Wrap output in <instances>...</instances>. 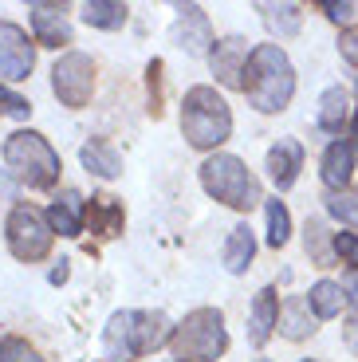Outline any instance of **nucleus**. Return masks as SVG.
Instances as JSON below:
<instances>
[{"label":"nucleus","instance_id":"10","mask_svg":"<svg viewBox=\"0 0 358 362\" xmlns=\"http://www.w3.org/2000/svg\"><path fill=\"white\" fill-rule=\"evenodd\" d=\"M28 20H32V36L40 47H67L71 44V16L67 4H28Z\"/></svg>","mask_w":358,"mask_h":362},{"label":"nucleus","instance_id":"8","mask_svg":"<svg viewBox=\"0 0 358 362\" xmlns=\"http://www.w3.org/2000/svg\"><path fill=\"white\" fill-rule=\"evenodd\" d=\"M52 90L67 110H83L95 95V59L83 52H67L52 67Z\"/></svg>","mask_w":358,"mask_h":362},{"label":"nucleus","instance_id":"36","mask_svg":"<svg viewBox=\"0 0 358 362\" xmlns=\"http://www.w3.org/2000/svg\"><path fill=\"white\" fill-rule=\"evenodd\" d=\"M260 362H268V358H260Z\"/></svg>","mask_w":358,"mask_h":362},{"label":"nucleus","instance_id":"14","mask_svg":"<svg viewBox=\"0 0 358 362\" xmlns=\"http://www.w3.org/2000/svg\"><path fill=\"white\" fill-rule=\"evenodd\" d=\"M279 327V296L276 288H260L256 299H252V311H248V343L252 346H264L272 339V331Z\"/></svg>","mask_w":358,"mask_h":362},{"label":"nucleus","instance_id":"17","mask_svg":"<svg viewBox=\"0 0 358 362\" xmlns=\"http://www.w3.org/2000/svg\"><path fill=\"white\" fill-rule=\"evenodd\" d=\"M126 225V209L118 197H110V193H95V197L87 201V228L95 236H103V240H110V236H118Z\"/></svg>","mask_w":358,"mask_h":362},{"label":"nucleus","instance_id":"29","mask_svg":"<svg viewBox=\"0 0 358 362\" xmlns=\"http://www.w3.org/2000/svg\"><path fill=\"white\" fill-rule=\"evenodd\" d=\"M335 256L342 264H350V272H358V236L354 233H335Z\"/></svg>","mask_w":358,"mask_h":362},{"label":"nucleus","instance_id":"23","mask_svg":"<svg viewBox=\"0 0 358 362\" xmlns=\"http://www.w3.org/2000/svg\"><path fill=\"white\" fill-rule=\"evenodd\" d=\"M79 16H83V24H87V28H103V32H115V28H122V24H126L130 8H126V4H118V0H87Z\"/></svg>","mask_w":358,"mask_h":362},{"label":"nucleus","instance_id":"21","mask_svg":"<svg viewBox=\"0 0 358 362\" xmlns=\"http://www.w3.org/2000/svg\"><path fill=\"white\" fill-rule=\"evenodd\" d=\"M307 308H311L315 319H335V315H342V308H347V291H342V284H335V280H319L311 291H307Z\"/></svg>","mask_w":358,"mask_h":362},{"label":"nucleus","instance_id":"24","mask_svg":"<svg viewBox=\"0 0 358 362\" xmlns=\"http://www.w3.org/2000/svg\"><path fill=\"white\" fill-rule=\"evenodd\" d=\"M260 12H264V24L272 32H279V36H296L299 24H304L299 4H260Z\"/></svg>","mask_w":358,"mask_h":362},{"label":"nucleus","instance_id":"25","mask_svg":"<svg viewBox=\"0 0 358 362\" xmlns=\"http://www.w3.org/2000/svg\"><path fill=\"white\" fill-rule=\"evenodd\" d=\"M291 240V217H287L284 201H268V245L284 248Z\"/></svg>","mask_w":358,"mask_h":362},{"label":"nucleus","instance_id":"22","mask_svg":"<svg viewBox=\"0 0 358 362\" xmlns=\"http://www.w3.org/2000/svg\"><path fill=\"white\" fill-rule=\"evenodd\" d=\"M279 331H284L287 339H307L315 331V315H311V308H307V299L304 296H291L279 308Z\"/></svg>","mask_w":358,"mask_h":362},{"label":"nucleus","instance_id":"34","mask_svg":"<svg viewBox=\"0 0 358 362\" xmlns=\"http://www.w3.org/2000/svg\"><path fill=\"white\" fill-rule=\"evenodd\" d=\"M354 130H358V110H354Z\"/></svg>","mask_w":358,"mask_h":362},{"label":"nucleus","instance_id":"27","mask_svg":"<svg viewBox=\"0 0 358 362\" xmlns=\"http://www.w3.org/2000/svg\"><path fill=\"white\" fill-rule=\"evenodd\" d=\"M327 213L339 217V221H354L358 225V185L347 193H331V197H327Z\"/></svg>","mask_w":358,"mask_h":362},{"label":"nucleus","instance_id":"2","mask_svg":"<svg viewBox=\"0 0 358 362\" xmlns=\"http://www.w3.org/2000/svg\"><path fill=\"white\" fill-rule=\"evenodd\" d=\"M173 339V327L161 311H115L103 331V346H107L110 362H138L166 346Z\"/></svg>","mask_w":358,"mask_h":362},{"label":"nucleus","instance_id":"4","mask_svg":"<svg viewBox=\"0 0 358 362\" xmlns=\"http://www.w3.org/2000/svg\"><path fill=\"white\" fill-rule=\"evenodd\" d=\"M0 158H4L12 177L20 185H28V189H52L55 181H59V170H63L55 146L44 134H36V130H16V134H8Z\"/></svg>","mask_w":358,"mask_h":362},{"label":"nucleus","instance_id":"18","mask_svg":"<svg viewBox=\"0 0 358 362\" xmlns=\"http://www.w3.org/2000/svg\"><path fill=\"white\" fill-rule=\"evenodd\" d=\"M79 162H83L87 173H95V177H103V181H115L118 173H122V158H118V150L107 142V138H91V142H83Z\"/></svg>","mask_w":358,"mask_h":362},{"label":"nucleus","instance_id":"7","mask_svg":"<svg viewBox=\"0 0 358 362\" xmlns=\"http://www.w3.org/2000/svg\"><path fill=\"white\" fill-rule=\"evenodd\" d=\"M4 236H8V252L24 264H36V260H47L55 245V228L47 225V217L32 205H12L8 221H4Z\"/></svg>","mask_w":358,"mask_h":362},{"label":"nucleus","instance_id":"15","mask_svg":"<svg viewBox=\"0 0 358 362\" xmlns=\"http://www.w3.org/2000/svg\"><path fill=\"white\" fill-rule=\"evenodd\" d=\"M299 170H304V146H299L296 138H279L268 150V173H272V181H276V189L279 193L291 189Z\"/></svg>","mask_w":358,"mask_h":362},{"label":"nucleus","instance_id":"6","mask_svg":"<svg viewBox=\"0 0 358 362\" xmlns=\"http://www.w3.org/2000/svg\"><path fill=\"white\" fill-rule=\"evenodd\" d=\"M178 362H216L229 351V331H224V315L216 308H197L173 327L170 339Z\"/></svg>","mask_w":358,"mask_h":362},{"label":"nucleus","instance_id":"9","mask_svg":"<svg viewBox=\"0 0 358 362\" xmlns=\"http://www.w3.org/2000/svg\"><path fill=\"white\" fill-rule=\"evenodd\" d=\"M36 67V44L20 24L0 20V79L8 83H24Z\"/></svg>","mask_w":358,"mask_h":362},{"label":"nucleus","instance_id":"3","mask_svg":"<svg viewBox=\"0 0 358 362\" xmlns=\"http://www.w3.org/2000/svg\"><path fill=\"white\" fill-rule=\"evenodd\" d=\"M181 134H185V142L193 150H216L221 142H229V134H233V110L216 95V87L201 83V87L185 90V103H181Z\"/></svg>","mask_w":358,"mask_h":362},{"label":"nucleus","instance_id":"19","mask_svg":"<svg viewBox=\"0 0 358 362\" xmlns=\"http://www.w3.org/2000/svg\"><path fill=\"white\" fill-rule=\"evenodd\" d=\"M350 118V90L347 87H327L319 99V115H315V122H319L323 130H331V134H342V127H347Z\"/></svg>","mask_w":358,"mask_h":362},{"label":"nucleus","instance_id":"31","mask_svg":"<svg viewBox=\"0 0 358 362\" xmlns=\"http://www.w3.org/2000/svg\"><path fill=\"white\" fill-rule=\"evenodd\" d=\"M339 52H342V59H347V64L358 67V24L347 28V32L339 36Z\"/></svg>","mask_w":358,"mask_h":362},{"label":"nucleus","instance_id":"16","mask_svg":"<svg viewBox=\"0 0 358 362\" xmlns=\"http://www.w3.org/2000/svg\"><path fill=\"white\" fill-rule=\"evenodd\" d=\"M47 225H52L59 236H71L75 240V236L87 228V201H83L75 189H67L63 197H55L52 205H47Z\"/></svg>","mask_w":358,"mask_h":362},{"label":"nucleus","instance_id":"26","mask_svg":"<svg viewBox=\"0 0 358 362\" xmlns=\"http://www.w3.org/2000/svg\"><path fill=\"white\" fill-rule=\"evenodd\" d=\"M0 362H44V358H40V351L28 343V339L4 335L0 339Z\"/></svg>","mask_w":358,"mask_h":362},{"label":"nucleus","instance_id":"35","mask_svg":"<svg viewBox=\"0 0 358 362\" xmlns=\"http://www.w3.org/2000/svg\"><path fill=\"white\" fill-rule=\"evenodd\" d=\"M299 362H311V358H299Z\"/></svg>","mask_w":358,"mask_h":362},{"label":"nucleus","instance_id":"20","mask_svg":"<svg viewBox=\"0 0 358 362\" xmlns=\"http://www.w3.org/2000/svg\"><path fill=\"white\" fill-rule=\"evenodd\" d=\"M252 256H256V236H252L248 225H236L233 233H229V240H224V248H221L224 268L233 272V276H241V272L252 264Z\"/></svg>","mask_w":358,"mask_h":362},{"label":"nucleus","instance_id":"13","mask_svg":"<svg viewBox=\"0 0 358 362\" xmlns=\"http://www.w3.org/2000/svg\"><path fill=\"white\" fill-rule=\"evenodd\" d=\"M178 44L185 47L189 55H205L213 52V28H209V16L201 4H181L178 8Z\"/></svg>","mask_w":358,"mask_h":362},{"label":"nucleus","instance_id":"1","mask_svg":"<svg viewBox=\"0 0 358 362\" xmlns=\"http://www.w3.org/2000/svg\"><path fill=\"white\" fill-rule=\"evenodd\" d=\"M241 90L248 95V103L260 110V115H276L291 103L296 95V67L284 55L279 44H256L244 64V79Z\"/></svg>","mask_w":358,"mask_h":362},{"label":"nucleus","instance_id":"32","mask_svg":"<svg viewBox=\"0 0 358 362\" xmlns=\"http://www.w3.org/2000/svg\"><path fill=\"white\" fill-rule=\"evenodd\" d=\"M323 12H327L335 24H342V20H350L358 12V4H331V0H327V4H323Z\"/></svg>","mask_w":358,"mask_h":362},{"label":"nucleus","instance_id":"28","mask_svg":"<svg viewBox=\"0 0 358 362\" xmlns=\"http://www.w3.org/2000/svg\"><path fill=\"white\" fill-rule=\"evenodd\" d=\"M0 115H8V118H28V115H32V103H28L24 95H16V90H8L4 83H0Z\"/></svg>","mask_w":358,"mask_h":362},{"label":"nucleus","instance_id":"30","mask_svg":"<svg viewBox=\"0 0 358 362\" xmlns=\"http://www.w3.org/2000/svg\"><path fill=\"white\" fill-rule=\"evenodd\" d=\"M323 236H327V233H323L319 221H307V252H315V260L327 268V264H331V256L323 252Z\"/></svg>","mask_w":358,"mask_h":362},{"label":"nucleus","instance_id":"12","mask_svg":"<svg viewBox=\"0 0 358 362\" xmlns=\"http://www.w3.org/2000/svg\"><path fill=\"white\" fill-rule=\"evenodd\" d=\"M354 165H358V138H347V142H331L327 154H323V185L327 189H339L347 193L350 177H354Z\"/></svg>","mask_w":358,"mask_h":362},{"label":"nucleus","instance_id":"5","mask_svg":"<svg viewBox=\"0 0 358 362\" xmlns=\"http://www.w3.org/2000/svg\"><path fill=\"white\" fill-rule=\"evenodd\" d=\"M201 185H205V193L213 201L236 209V213H252V209L264 201L256 173H252L236 154H209L205 162H201Z\"/></svg>","mask_w":358,"mask_h":362},{"label":"nucleus","instance_id":"33","mask_svg":"<svg viewBox=\"0 0 358 362\" xmlns=\"http://www.w3.org/2000/svg\"><path fill=\"white\" fill-rule=\"evenodd\" d=\"M342 291H347L350 303H358V272H347V280H342Z\"/></svg>","mask_w":358,"mask_h":362},{"label":"nucleus","instance_id":"11","mask_svg":"<svg viewBox=\"0 0 358 362\" xmlns=\"http://www.w3.org/2000/svg\"><path fill=\"white\" fill-rule=\"evenodd\" d=\"M248 44L241 36H229V40H216L213 52H209V64H213V75L224 83V87H241L244 79V64H248Z\"/></svg>","mask_w":358,"mask_h":362}]
</instances>
